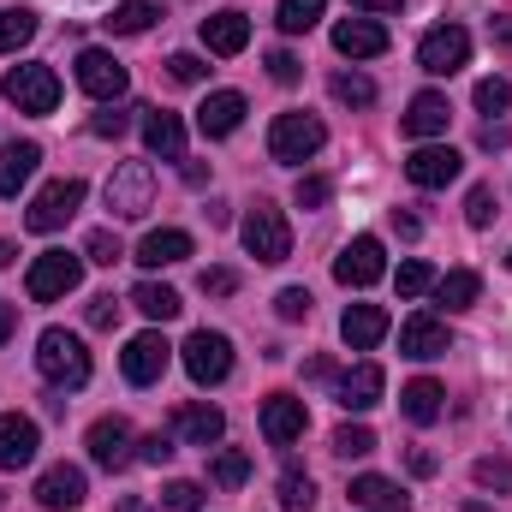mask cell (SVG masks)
Returning <instances> with one entry per match:
<instances>
[{
  "label": "cell",
  "mask_w": 512,
  "mask_h": 512,
  "mask_svg": "<svg viewBox=\"0 0 512 512\" xmlns=\"http://www.w3.org/2000/svg\"><path fill=\"white\" fill-rule=\"evenodd\" d=\"M36 370H42V382L48 387H84L90 382V352H84L78 334H66V328H42V340H36Z\"/></svg>",
  "instance_id": "cell-1"
},
{
  "label": "cell",
  "mask_w": 512,
  "mask_h": 512,
  "mask_svg": "<svg viewBox=\"0 0 512 512\" xmlns=\"http://www.w3.org/2000/svg\"><path fill=\"white\" fill-rule=\"evenodd\" d=\"M0 96H6L18 114H36V120H42V114L60 108V78H54V66H36V60H30V66H12V72L0 78Z\"/></svg>",
  "instance_id": "cell-2"
},
{
  "label": "cell",
  "mask_w": 512,
  "mask_h": 512,
  "mask_svg": "<svg viewBox=\"0 0 512 512\" xmlns=\"http://www.w3.org/2000/svg\"><path fill=\"white\" fill-rule=\"evenodd\" d=\"M179 352H185V376H191L197 387H221L227 376H233V340L215 334V328H197Z\"/></svg>",
  "instance_id": "cell-3"
},
{
  "label": "cell",
  "mask_w": 512,
  "mask_h": 512,
  "mask_svg": "<svg viewBox=\"0 0 512 512\" xmlns=\"http://www.w3.org/2000/svg\"><path fill=\"white\" fill-rule=\"evenodd\" d=\"M78 280H84V256L42 251L30 262V274H24V292H30L36 304H54V298H66V292H78Z\"/></svg>",
  "instance_id": "cell-4"
},
{
  "label": "cell",
  "mask_w": 512,
  "mask_h": 512,
  "mask_svg": "<svg viewBox=\"0 0 512 512\" xmlns=\"http://www.w3.org/2000/svg\"><path fill=\"white\" fill-rule=\"evenodd\" d=\"M239 239H245V251H251L256 262H286V256H292V227H286V215H280L274 203H262V197H256V209L245 215Z\"/></svg>",
  "instance_id": "cell-5"
},
{
  "label": "cell",
  "mask_w": 512,
  "mask_h": 512,
  "mask_svg": "<svg viewBox=\"0 0 512 512\" xmlns=\"http://www.w3.org/2000/svg\"><path fill=\"white\" fill-rule=\"evenodd\" d=\"M322 143H328V131H322L316 114H280V120L268 126V155H274V161H286V167L310 161Z\"/></svg>",
  "instance_id": "cell-6"
},
{
  "label": "cell",
  "mask_w": 512,
  "mask_h": 512,
  "mask_svg": "<svg viewBox=\"0 0 512 512\" xmlns=\"http://www.w3.org/2000/svg\"><path fill=\"white\" fill-rule=\"evenodd\" d=\"M108 209H114L120 221H143V215L155 209V173H149V161L114 167V179H108Z\"/></svg>",
  "instance_id": "cell-7"
},
{
  "label": "cell",
  "mask_w": 512,
  "mask_h": 512,
  "mask_svg": "<svg viewBox=\"0 0 512 512\" xmlns=\"http://www.w3.org/2000/svg\"><path fill=\"white\" fill-rule=\"evenodd\" d=\"M78 209H84V179H54V185H42V191H36V203H30V215H24V227H30V233H60Z\"/></svg>",
  "instance_id": "cell-8"
},
{
  "label": "cell",
  "mask_w": 512,
  "mask_h": 512,
  "mask_svg": "<svg viewBox=\"0 0 512 512\" xmlns=\"http://www.w3.org/2000/svg\"><path fill=\"white\" fill-rule=\"evenodd\" d=\"M465 60H471V30H459V24H435V30L417 42V66H423L429 78H453Z\"/></svg>",
  "instance_id": "cell-9"
},
{
  "label": "cell",
  "mask_w": 512,
  "mask_h": 512,
  "mask_svg": "<svg viewBox=\"0 0 512 512\" xmlns=\"http://www.w3.org/2000/svg\"><path fill=\"white\" fill-rule=\"evenodd\" d=\"M126 84H131L126 66H120L108 48H84V54H78V90H84V96H96V102H120Z\"/></svg>",
  "instance_id": "cell-10"
},
{
  "label": "cell",
  "mask_w": 512,
  "mask_h": 512,
  "mask_svg": "<svg viewBox=\"0 0 512 512\" xmlns=\"http://www.w3.org/2000/svg\"><path fill=\"white\" fill-rule=\"evenodd\" d=\"M84 447H90V459H96L102 471H126L131 459H137V453H131L137 441H131L126 417H96V423H90V435H84Z\"/></svg>",
  "instance_id": "cell-11"
},
{
  "label": "cell",
  "mask_w": 512,
  "mask_h": 512,
  "mask_svg": "<svg viewBox=\"0 0 512 512\" xmlns=\"http://www.w3.org/2000/svg\"><path fill=\"white\" fill-rule=\"evenodd\" d=\"M382 274H387V256H382V239H370V233L352 239L346 251L334 256V280H340V286H358V292H364V286H376Z\"/></svg>",
  "instance_id": "cell-12"
},
{
  "label": "cell",
  "mask_w": 512,
  "mask_h": 512,
  "mask_svg": "<svg viewBox=\"0 0 512 512\" xmlns=\"http://www.w3.org/2000/svg\"><path fill=\"white\" fill-rule=\"evenodd\" d=\"M167 358H173V346L161 334H137V340H126V352H120V370H126L131 387H155L167 376Z\"/></svg>",
  "instance_id": "cell-13"
},
{
  "label": "cell",
  "mask_w": 512,
  "mask_h": 512,
  "mask_svg": "<svg viewBox=\"0 0 512 512\" xmlns=\"http://www.w3.org/2000/svg\"><path fill=\"white\" fill-rule=\"evenodd\" d=\"M459 167H465V155H459V149H447V143H423V149L405 161V179H411L417 191H441V185H453V179H459Z\"/></svg>",
  "instance_id": "cell-14"
},
{
  "label": "cell",
  "mask_w": 512,
  "mask_h": 512,
  "mask_svg": "<svg viewBox=\"0 0 512 512\" xmlns=\"http://www.w3.org/2000/svg\"><path fill=\"white\" fill-rule=\"evenodd\" d=\"M304 429H310L304 399H298V393H268V405H262V435H268V447H292Z\"/></svg>",
  "instance_id": "cell-15"
},
{
  "label": "cell",
  "mask_w": 512,
  "mask_h": 512,
  "mask_svg": "<svg viewBox=\"0 0 512 512\" xmlns=\"http://www.w3.org/2000/svg\"><path fill=\"white\" fill-rule=\"evenodd\" d=\"M173 435H179V441H191V447H215V441L227 435V417H221V405L191 399V405H179V411H173Z\"/></svg>",
  "instance_id": "cell-16"
},
{
  "label": "cell",
  "mask_w": 512,
  "mask_h": 512,
  "mask_svg": "<svg viewBox=\"0 0 512 512\" xmlns=\"http://www.w3.org/2000/svg\"><path fill=\"white\" fill-rule=\"evenodd\" d=\"M447 322H435V316H411V322H399V352L405 358H417V364H429V358H447Z\"/></svg>",
  "instance_id": "cell-17"
},
{
  "label": "cell",
  "mask_w": 512,
  "mask_h": 512,
  "mask_svg": "<svg viewBox=\"0 0 512 512\" xmlns=\"http://www.w3.org/2000/svg\"><path fill=\"white\" fill-rule=\"evenodd\" d=\"M334 48L346 60H376V54H387V30L376 18H340L334 24Z\"/></svg>",
  "instance_id": "cell-18"
},
{
  "label": "cell",
  "mask_w": 512,
  "mask_h": 512,
  "mask_svg": "<svg viewBox=\"0 0 512 512\" xmlns=\"http://www.w3.org/2000/svg\"><path fill=\"white\" fill-rule=\"evenodd\" d=\"M36 501L48 512H72L84 501V471H78V465H48V471L36 477Z\"/></svg>",
  "instance_id": "cell-19"
},
{
  "label": "cell",
  "mask_w": 512,
  "mask_h": 512,
  "mask_svg": "<svg viewBox=\"0 0 512 512\" xmlns=\"http://www.w3.org/2000/svg\"><path fill=\"white\" fill-rule=\"evenodd\" d=\"M239 126H245V96H239V90L203 96V108H197V131H203V137H233Z\"/></svg>",
  "instance_id": "cell-20"
},
{
  "label": "cell",
  "mask_w": 512,
  "mask_h": 512,
  "mask_svg": "<svg viewBox=\"0 0 512 512\" xmlns=\"http://www.w3.org/2000/svg\"><path fill=\"white\" fill-rule=\"evenodd\" d=\"M143 143L161 161H185V120L167 108H143Z\"/></svg>",
  "instance_id": "cell-21"
},
{
  "label": "cell",
  "mask_w": 512,
  "mask_h": 512,
  "mask_svg": "<svg viewBox=\"0 0 512 512\" xmlns=\"http://www.w3.org/2000/svg\"><path fill=\"white\" fill-rule=\"evenodd\" d=\"M382 334H387V310L382 304H346V316H340V340H346L352 352L382 346Z\"/></svg>",
  "instance_id": "cell-22"
},
{
  "label": "cell",
  "mask_w": 512,
  "mask_h": 512,
  "mask_svg": "<svg viewBox=\"0 0 512 512\" xmlns=\"http://www.w3.org/2000/svg\"><path fill=\"white\" fill-rule=\"evenodd\" d=\"M382 387H387L382 364H352V370L334 382V393H340L346 411H370V405H382Z\"/></svg>",
  "instance_id": "cell-23"
},
{
  "label": "cell",
  "mask_w": 512,
  "mask_h": 512,
  "mask_svg": "<svg viewBox=\"0 0 512 512\" xmlns=\"http://www.w3.org/2000/svg\"><path fill=\"white\" fill-rule=\"evenodd\" d=\"M245 42H251V18L245 12H209L203 18V48L209 54H245Z\"/></svg>",
  "instance_id": "cell-24"
},
{
  "label": "cell",
  "mask_w": 512,
  "mask_h": 512,
  "mask_svg": "<svg viewBox=\"0 0 512 512\" xmlns=\"http://www.w3.org/2000/svg\"><path fill=\"white\" fill-rule=\"evenodd\" d=\"M36 447H42V435H36V423L30 417H0V471H18V465H30L36 459Z\"/></svg>",
  "instance_id": "cell-25"
},
{
  "label": "cell",
  "mask_w": 512,
  "mask_h": 512,
  "mask_svg": "<svg viewBox=\"0 0 512 512\" xmlns=\"http://www.w3.org/2000/svg\"><path fill=\"white\" fill-rule=\"evenodd\" d=\"M447 120H453L447 96H441V90H423V96H411V108H405L399 131H405V137H441V131H447Z\"/></svg>",
  "instance_id": "cell-26"
},
{
  "label": "cell",
  "mask_w": 512,
  "mask_h": 512,
  "mask_svg": "<svg viewBox=\"0 0 512 512\" xmlns=\"http://www.w3.org/2000/svg\"><path fill=\"white\" fill-rule=\"evenodd\" d=\"M36 161H42V149H36L30 137H18V143H6V149H0V197H18V191L30 185V173H36Z\"/></svg>",
  "instance_id": "cell-27"
},
{
  "label": "cell",
  "mask_w": 512,
  "mask_h": 512,
  "mask_svg": "<svg viewBox=\"0 0 512 512\" xmlns=\"http://www.w3.org/2000/svg\"><path fill=\"white\" fill-rule=\"evenodd\" d=\"M352 507H370V512H405V489L393 483V477H376V471H364V477H352Z\"/></svg>",
  "instance_id": "cell-28"
},
{
  "label": "cell",
  "mask_w": 512,
  "mask_h": 512,
  "mask_svg": "<svg viewBox=\"0 0 512 512\" xmlns=\"http://www.w3.org/2000/svg\"><path fill=\"white\" fill-rule=\"evenodd\" d=\"M185 256H191V233H179V227H155L137 245V262L143 268H167V262H185Z\"/></svg>",
  "instance_id": "cell-29"
},
{
  "label": "cell",
  "mask_w": 512,
  "mask_h": 512,
  "mask_svg": "<svg viewBox=\"0 0 512 512\" xmlns=\"http://www.w3.org/2000/svg\"><path fill=\"white\" fill-rule=\"evenodd\" d=\"M441 382H429V376H417V382H405L399 387V411L411 417V423H435L441 417Z\"/></svg>",
  "instance_id": "cell-30"
},
{
  "label": "cell",
  "mask_w": 512,
  "mask_h": 512,
  "mask_svg": "<svg viewBox=\"0 0 512 512\" xmlns=\"http://www.w3.org/2000/svg\"><path fill=\"white\" fill-rule=\"evenodd\" d=\"M131 304L149 316V322H173L185 304H179V292L173 286H155V280H143V286H131Z\"/></svg>",
  "instance_id": "cell-31"
},
{
  "label": "cell",
  "mask_w": 512,
  "mask_h": 512,
  "mask_svg": "<svg viewBox=\"0 0 512 512\" xmlns=\"http://www.w3.org/2000/svg\"><path fill=\"white\" fill-rule=\"evenodd\" d=\"M209 483H215V489H245V483H251V453H245V447H221V453L209 459Z\"/></svg>",
  "instance_id": "cell-32"
},
{
  "label": "cell",
  "mask_w": 512,
  "mask_h": 512,
  "mask_svg": "<svg viewBox=\"0 0 512 512\" xmlns=\"http://www.w3.org/2000/svg\"><path fill=\"white\" fill-rule=\"evenodd\" d=\"M477 292H483V280H477L471 268H453V274H441V280H435V298H441L447 310H471V304H477Z\"/></svg>",
  "instance_id": "cell-33"
},
{
  "label": "cell",
  "mask_w": 512,
  "mask_h": 512,
  "mask_svg": "<svg viewBox=\"0 0 512 512\" xmlns=\"http://www.w3.org/2000/svg\"><path fill=\"white\" fill-rule=\"evenodd\" d=\"M155 18H161V0H120L114 18H108V30H114V36H143Z\"/></svg>",
  "instance_id": "cell-34"
},
{
  "label": "cell",
  "mask_w": 512,
  "mask_h": 512,
  "mask_svg": "<svg viewBox=\"0 0 512 512\" xmlns=\"http://www.w3.org/2000/svg\"><path fill=\"white\" fill-rule=\"evenodd\" d=\"M322 12H328V0H280V6H274V24H280L286 36H304Z\"/></svg>",
  "instance_id": "cell-35"
},
{
  "label": "cell",
  "mask_w": 512,
  "mask_h": 512,
  "mask_svg": "<svg viewBox=\"0 0 512 512\" xmlns=\"http://www.w3.org/2000/svg\"><path fill=\"white\" fill-rule=\"evenodd\" d=\"M30 36H36V12H24V6H0V54H18Z\"/></svg>",
  "instance_id": "cell-36"
},
{
  "label": "cell",
  "mask_w": 512,
  "mask_h": 512,
  "mask_svg": "<svg viewBox=\"0 0 512 512\" xmlns=\"http://www.w3.org/2000/svg\"><path fill=\"white\" fill-rule=\"evenodd\" d=\"M280 507L286 512H310L316 507V483H310V471H298V465L280 471Z\"/></svg>",
  "instance_id": "cell-37"
},
{
  "label": "cell",
  "mask_w": 512,
  "mask_h": 512,
  "mask_svg": "<svg viewBox=\"0 0 512 512\" xmlns=\"http://www.w3.org/2000/svg\"><path fill=\"white\" fill-rule=\"evenodd\" d=\"M328 90H334V102H346V108H370V102H376V84H370L364 72H334Z\"/></svg>",
  "instance_id": "cell-38"
},
{
  "label": "cell",
  "mask_w": 512,
  "mask_h": 512,
  "mask_svg": "<svg viewBox=\"0 0 512 512\" xmlns=\"http://www.w3.org/2000/svg\"><path fill=\"white\" fill-rule=\"evenodd\" d=\"M334 453H340V459L376 453V429H370V423H340V429H334Z\"/></svg>",
  "instance_id": "cell-39"
},
{
  "label": "cell",
  "mask_w": 512,
  "mask_h": 512,
  "mask_svg": "<svg viewBox=\"0 0 512 512\" xmlns=\"http://www.w3.org/2000/svg\"><path fill=\"white\" fill-rule=\"evenodd\" d=\"M435 280H441V274H435L429 262H417V256L399 262V298H423V292H435Z\"/></svg>",
  "instance_id": "cell-40"
},
{
  "label": "cell",
  "mask_w": 512,
  "mask_h": 512,
  "mask_svg": "<svg viewBox=\"0 0 512 512\" xmlns=\"http://www.w3.org/2000/svg\"><path fill=\"white\" fill-rule=\"evenodd\" d=\"M126 256V245H120V233L114 227H96L90 239H84V262H102V268H114Z\"/></svg>",
  "instance_id": "cell-41"
},
{
  "label": "cell",
  "mask_w": 512,
  "mask_h": 512,
  "mask_svg": "<svg viewBox=\"0 0 512 512\" xmlns=\"http://www.w3.org/2000/svg\"><path fill=\"white\" fill-rule=\"evenodd\" d=\"M477 489H495V495H512V459H477Z\"/></svg>",
  "instance_id": "cell-42"
},
{
  "label": "cell",
  "mask_w": 512,
  "mask_h": 512,
  "mask_svg": "<svg viewBox=\"0 0 512 512\" xmlns=\"http://www.w3.org/2000/svg\"><path fill=\"white\" fill-rule=\"evenodd\" d=\"M161 507H167V512H197V507H203V483H185V477H179V483H167V489H161Z\"/></svg>",
  "instance_id": "cell-43"
},
{
  "label": "cell",
  "mask_w": 512,
  "mask_h": 512,
  "mask_svg": "<svg viewBox=\"0 0 512 512\" xmlns=\"http://www.w3.org/2000/svg\"><path fill=\"white\" fill-rule=\"evenodd\" d=\"M477 108H483V114H507L512 108V84L507 78H483V84H477Z\"/></svg>",
  "instance_id": "cell-44"
},
{
  "label": "cell",
  "mask_w": 512,
  "mask_h": 512,
  "mask_svg": "<svg viewBox=\"0 0 512 512\" xmlns=\"http://www.w3.org/2000/svg\"><path fill=\"white\" fill-rule=\"evenodd\" d=\"M298 209H328V197H334V179H322V173H310V179H298Z\"/></svg>",
  "instance_id": "cell-45"
},
{
  "label": "cell",
  "mask_w": 512,
  "mask_h": 512,
  "mask_svg": "<svg viewBox=\"0 0 512 512\" xmlns=\"http://www.w3.org/2000/svg\"><path fill=\"white\" fill-rule=\"evenodd\" d=\"M465 221H471V227H489V221H495V191H489V185H471V197H465Z\"/></svg>",
  "instance_id": "cell-46"
},
{
  "label": "cell",
  "mask_w": 512,
  "mask_h": 512,
  "mask_svg": "<svg viewBox=\"0 0 512 512\" xmlns=\"http://www.w3.org/2000/svg\"><path fill=\"white\" fill-rule=\"evenodd\" d=\"M90 131H96V137H126L131 131V108H114V102H108V108L90 120Z\"/></svg>",
  "instance_id": "cell-47"
},
{
  "label": "cell",
  "mask_w": 512,
  "mask_h": 512,
  "mask_svg": "<svg viewBox=\"0 0 512 512\" xmlns=\"http://www.w3.org/2000/svg\"><path fill=\"white\" fill-rule=\"evenodd\" d=\"M167 78H173V84H203L209 66H203L197 54H173V60H167Z\"/></svg>",
  "instance_id": "cell-48"
},
{
  "label": "cell",
  "mask_w": 512,
  "mask_h": 512,
  "mask_svg": "<svg viewBox=\"0 0 512 512\" xmlns=\"http://www.w3.org/2000/svg\"><path fill=\"white\" fill-rule=\"evenodd\" d=\"M197 286H203V298H233V292H239V274H233V268H203Z\"/></svg>",
  "instance_id": "cell-49"
},
{
  "label": "cell",
  "mask_w": 512,
  "mask_h": 512,
  "mask_svg": "<svg viewBox=\"0 0 512 512\" xmlns=\"http://www.w3.org/2000/svg\"><path fill=\"white\" fill-rule=\"evenodd\" d=\"M274 310H280V322H304V316H310V292H304V286H286V292L274 298Z\"/></svg>",
  "instance_id": "cell-50"
},
{
  "label": "cell",
  "mask_w": 512,
  "mask_h": 512,
  "mask_svg": "<svg viewBox=\"0 0 512 512\" xmlns=\"http://www.w3.org/2000/svg\"><path fill=\"white\" fill-rule=\"evenodd\" d=\"M137 459H143V465H167V459H173V435H161V429L143 435V441H137Z\"/></svg>",
  "instance_id": "cell-51"
},
{
  "label": "cell",
  "mask_w": 512,
  "mask_h": 512,
  "mask_svg": "<svg viewBox=\"0 0 512 512\" xmlns=\"http://www.w3.org/2000/svg\"><path fill=\"white\" fill-rule=\"evenodd\" d=\"M268 78H274V84H298V54L274 48V54H268Z\"/></svg>",
  "instance_id": "cell-52"
},
{
  "label": "cell",
  "mask_w": 512,
  "mask_h": 512,
  "mask_svg": "<svg viewBox=\"0 0 512 512\" xmlns=\"http://www.w3.org/2000/svg\"><path fill=\"white\" fill-rule=\"evenodd\" d=\"M114 322H120V304H114V292L90 298V328H114Z\"/></svg>",
  "instance_id": "cell-53"
},
{
  "label": "cell",
  "mask_w": 512,
  "mask_h": 512,
  "mask_svg": "<svg viewBox=\"0 0 512 512\" xmlns=\"http://www.w3.org/2000/svg\"><path fill=\"white\" fill-rule=\"evenodd\" d=\"M405 465H411V477H435V453H429V447H411Z\"/></svg>",
  "instance_id": "cell-54"
},
{
  "label": "cell",
  "mask_w": 512,
  "mask_h": 512,
  "mask_svg": "<svg viewBox=\"0 0 512 512\" xmlns=\"http://www.w3.org/2000/svg\"><path fill=\"white\" fill-rule=\"evenodd\" d=\"M393 233H399V239H423V221H417V215H399V209H393Z\"/></svg>",
  "instance_id": "cell-55"
},
{
  "label": "cell",
  "mask_w": 512,
  "mask_h": 512,
  "mask_svg": "<svg viewBox=\"0 0 512 512\" xmlns=\"http://www.w3.org/2000/svg\"><path fill=\"white\" fill-rule=\"evenodd\" d=\"M12 334H18V304H6V298H0V346H6Z\"/></svg>",
  "instance_id": "cell-56"
},
{
  "label": "cell",
  "mask_w": 512,
  "mask_h": 512,
  "mask_svg": "<svg viewBox=\"0 0 512 512\" xmlns=\"http://www.w3.org/2000/svg\"><path fill=\"white\" fill-rule=\"evenodd\" d=\"M352 6H364V12H399L405 0H352Z\"/></svg>",
  "instance_id": "cell-57"
},
{
  "label": "cell",
  "mask_w": 512,
  "mask_h": 512,
  "mask_svg": "<svg viewBox=\"0 0 512 512\" xmlns=\"http://www.w3.org/2000/svg\"><path fill=\"white\" fill-rule=\"evenodd\" d=\"M489 30H495V42H507V48H512V18H495Z\"/></svg>",
  "instance_id": "cell-58"
},
{
  "label": "cell",
  "mask_w": 512,
  "mask_h": 512,
  "mask_svg": "<svg viewBox=\"0 0 512 512\" xmlns=\"http://www.w3.org/2000/svg\"><path fill=\"white\" fill-rule=\"evenodd\" d=\"M114 512H149V507H143L137 495H126V501H120V507H114Z\"/></svg>",
  "instance_id": "cell-59"
},
{
  "label": "cell",
  "mask_w": 512,
  "mask_h": 512,
  "mask_svg": "<svg viewBox=\"0 0 512 512\" xmlns=\"http://www.w3.org/2000/svg\"><path fill=\"white\" fill-rule=\"evenodd\" d=\"M12 256H18V251H12V245H6V239H0V268H12Z\"/></svg>",
  "instance_id": "cell-60"
},
{
  "label": "cell",
  "mask_w": 512,
  "mask_h": 512,
  "mask_svg": "<svg viewBox=\"0 0 512 512\" xmlns=\"http://www.w3.org/2000/svg\"><path fill=\"white\" fill-rule=\"evenodd\" d=\"M0 507H6V495H0Z\"/></svg>",
  "instance_id": "cell-61"
},
{
  "label": "cell",
  "mask_w": 512,
  "mask_h": 512,
  "mask_svg": "<svg viewBox=\"0 0 512 512\" xmlns=\"http://www.w3.org/2000/svg\"><path fill=\"white\" fill-rule=\"evenodd\" d=\"M507 262H512V256H507Z\"/></svg>",
  "instance_id": "cell-62"
}]
</instances>
